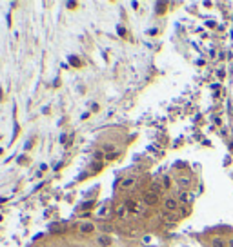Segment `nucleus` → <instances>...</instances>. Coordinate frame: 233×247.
Segmentation results:
<instances>
[{
  "mask_svg": "<svg viewBox=\"0 0 233 247\" xmlns=\"http://www.w3.org/2000/svg\"><path fill=\"white\" fill-rule=\"evenodd\" d=\"M126 214H128V205H122L119 209V213H116V216H119V218H126Z\"/></svg>",
  "mask_w": 233,
  "mask_h": 247,
  "instance_id": "obj_3",
  "label": "nucleus"
},
{
  "mask_svg": "<svg viewBox=\"0 0 233 247\" xmlns=\"http://www.w3.org/2000/svg\"><path fill=\"white\" fill-rule=\"evenodd\" d=\"M100 245H109V238H108V236H100Z\"/></svg>",
  "mask_w": 233,
  "mask_h": 247,
  "instance_id": "obj_7",
  "label": "nucleus"
},
{
  "mask_svg": "<svg viewBox=\"0 0 233 247\" xmlns=\"http://www.w3.org/2000/svg\"><path fill=\"white\" fill-rule=\"evenodd\" d=\"M80 229H82L84 233H91V231H93V223H89V222H88V223H82Z\"/></svg>",
  "mask_w": 233,
  "mask_h": 247,
  "instance_id": "obj_4",
  "label": "nucleus"
},
{
  "mask_svg": "<svg viewBox=\"0 0 233 247\" xmlns=\"http://www.w3.org/2000/svg\"><path fill=\"white\" fill-rule=\"evenodd\" d=\"M166 209L175 211V209H177V202H175L173 198H168V200H166Z\"/></svg>",
  "mask_w": 233,
  "mask_h": 247,
  "instance_id": "obj_2",
  "label": "nucleus"
},
{
  "mask_svg": "<svg viewBox=\"0 0 233 247\" xmlns=\"http://www.w3.org/2000/svg\"><path fill=\"white\" fill-rule=\"evenodd\" d=\"M188 184H189V182H188V180H186V178H184V180H182V178H181V185H188Z\"/></svg>",
  "mask_w": 233,
  "mask_h": 247,
  "instance_id": "obj_9",
  "label": "nucleus"
},
{
  "mask_svg": "<svg viewBox=\"0 0 233 247\" xmlns=\"http://www.w3.org/2000/svg\"><path fill=\"white\" fill-rule=\"evenodd\" d=\"M181 200L182 202H189V200H191V195H188V193H181Z\"/></svg>",
  "mask_w": 233,
  "mask_h": 247,
  "instance_id": "obj_6",
  "label": "nucleus"
},
{
  "mask_svg": "<svg viewBox=\"0 0 233 247\" xmlns=\"http://www.w3.org/2000/svg\"><path fill=\"white\" fill-rule=\"evenodd\" d=\"M131 185H133V178H126L122 182V187H131Z\"/></svg>",
  "mask_w": 233,
  "mask_h": 247,
  "instance_id": "obj_5",
  "label": "nucleus"
},
{
  "mask_svg": "<svg viewBox=\"0 0 233 247\" xmlns=\"http://www.w3.org/2000/svg\"><path fill=\"white\" fill-rule=\"evenodd\" d=\"M213 245H215V247H222V242H220V240H215Z\"/></svg>",
  "mask_w": 233,
  "mask_h": 247,
  "instance_id": "obj_8",
  "label": "nucleus"
},
{
  "mask_svg": "<svg viewBox=\"0 0 233 247\" xmlns=\"http://www.w3.org/2000/svg\"><path fill=\"white\" fill-rule=\"evenodd\" d=\"M144 202L150 203V205L157 203V193H146V195H144Z\"/></svg>",
  "mask_w": 233,
  "mask_h": 247,
  "instance_id": "obj_1",
  "label": "nucleus"
}]
</instances>
